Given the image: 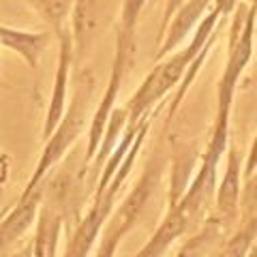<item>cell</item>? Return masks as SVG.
Here are the masks:
<instances>
[{
  "label": "cell",
  "mask_w": 257,
  "mask_h": 257,
  "mask_svg": "<svg viewBox=\"0 0 257 257\" xmlns=\"http://www.w3.org/2000/svg\"><path fill=\"white\" fill-rule=\"evenodd\" d=\"M221 22H225V20L210 7L208 13L202 18V22L193 30L191 43H187L182 50H176L170 56H165V60H157L155 69L146 75V79L138 86V90L133 92V96L124 105L126 126L138 124L140 120L148 118V116H157L159 103L178 86V82L184 75V69H187L189 62L197 56V52L204 47V43L212 37V32L216 30V26H219Z\"/></svg>",
  "instance_id": "6da1fadb"
},
{
  "label": "cell",
  "mask_w": 257,
  "mask_h": 257,
  "mask_svg": "<svg viewBox=\"0 0 257 257\" xmlns=\"http://www.w3.org/2000/svg\"><path fill=\"white\" fill-rule=\"evenodd\" d=\"M152 120H155V116L140 120L138 133H135V138L131 142V148H128L122 163L118 165V170L114 172V176H111V180L107 182V187L101 193H94V202L90 208H88V212L82 214L75 223H71L67 227L69 229L67 231V246H64L62 257H90L92 255V248L101 236V229L105 227V223L109 219L111 210H114L120 193H122L128 176H131L133 167H135V161H138L144 142H146V135H148Z\"/></svg>",
  "instance_id": "7a4b0ae2"
},
{
  "label": "cell",
  "mask_w": 257,
  "mask_h": 257,
  "mask_svg": "<svg viewBox=\"0 0 257 257\" xmlns=\"http://www.w3.org/2000/svg\"><path fill=\"white\" fill-rule=\"evenodd\" d=\"M92 92H94V77H92V73L84 71V73L79 75L75 94L71 96V101L67 103V109H64L60 122L56 124L54 131L43 140L41 157H39L35 172H32L28 184L24 187L22 195H28V193L35 191L39 184L43 182L47 172H50L54 165H58L60 161L73 150L75 142L86 133L88 122H90L88 116H90Z\"/></svg>",
  "instance_id": "3957f363"
},
{
  "label": "cell",
  "mask_w": 257,
  "mask_h": 257,
  "mask_svg": "<svg viewBox=\"0 0 257 257\" xmlns=\"http://www.w3.org/2000/svg\"><path fill=\"white\" fill-rule=\"evenodd\" d=\"M161 180H163V159L152 157L135 187L126 193L122 202L114 206L105 227L101 229V236L96 240L99 246H96L94 257H116L124 236L140 223Z\"/></svg>",
  "instance_id": "277c9868"
},
{
  "label": "cell",
  "mask_w": 257,
  "mask_h": 257,
  "mask_svg": "<svg viewBox=\"0 0 257 257\" xmlns=\"http://www.w3.org/2000/svg\"><path fill=\"white\" fill-rule=\"evenodd\" d=\"M255 5L246 7L240 5L234 9L229 32V56L225 62L221 79L216 84V116L214 118H229L234 107V96L238 90L240 77L253 60L255 54Z\"/></svg>",
  "instance_id": "5b68a950"
},
{
  "label": "cell",
  "mask_w": 257,
  "mask_h": 257,
  "mask_svg": "<svg viewBox=\"0 0 257 257\" xmlns=\"http://www.w3.org/2000/svg\"><path fill=\"white\" fill-rule=\"evenodd\" d=\"M116 0H73L69 18V35L73 41V56L84 60L94 41L114 22Z\"/></svg>",
  "instance_id": "8992f818"
},
{
  "label": "cell",
  "mask_w": 257,
  "mask_h": 257,
  "mask_svg": "<svg viewBox=\"0 0 257 257\" xmlns=\"http://www.w3.org/2000/svg\"><path fill=\"white\" fill-rule=\"evenodd\" d=\"M225 167L219 182L214 189V221L219 227L229 225L240 212V189H242V155L240 150L229 142L227 150H225Z\"/></svg>",
  "instance_id": "52a82bcc"
},
{
  "label": "cell",
  "mask_w": 257,
  "mask_h": 257,
  "mask_svg": "<svg viewBox=\"0 0 257 257\" xmlns=\"http://www.w3.org/2000/svg\"><path fill=\"white\" fill-rule=\"evenodd\" d=\"M56 39L60 41V52H58V64H56V73L52 82V92H50V103H47L45 120H43V131L41 140H45L50 135L56 124L60 122V118L67 109L69 103V84H71V71H73V41H71L69 28H64L62 32L56 35Z\"/></svg>",
  "instance_id": "ba28073f"
},
{
  "label": "cell",
  "mask_w": 257,
  "mask_h": 257,
  "mask_svg": "<svg viewBox=\"0 0 257 257\" xmlns=\"http://www.w3.org/2000/svg\"><path fill=\"white\" fill-rule=\"evenodd\" d=\"M41 197L43 189L39 184L28 195H20L18 202L0 216V253L9 251L18 242H22L28 231L35 227L39 208H41Z\"/></svg>",
  "instance_id": "9c48e42d"
},
{
  "label": "cell",
  "mask_w": 257,
  "mask_h": 257,
  "mask_svg": "<svg viewBox=\"0 0 257 257\" xmlns=\"http://www.w3.org/2000/svg\"><path fill=\"white\" fill-rule=\"evenodd\" d=\"M210 7H212V0H184L163 30V37H161L159 50H157V60H163L165 56H170L172 52L178 50L187 41V37L193 35V30L202 22V18L208 13Z\"/></svg>",
  "instance_id": "30bf717a"
},
{
  "label": "cell",
  "mask_w": 257,
  "mask_h": 257,
  "mask_svg": "<svg viewBox=\"0 0 257 257\" xmlns=\"http://www.w3.org/2000/svg\"><path fill=\"white\" fill-rule=\"evenodd\" d=\"M64 225H67V216L52 204L41 202L35 223V236L30 240L32 257H58V244Z\"/></svg>",
  "instance_id": "8fae6325"
},
{
  "label": "cell",
  "mask_w": 257,
  "mask_h": 257,
  "mask_svg": "<svg viewBox=\"0 0 257 257\" xmlns=\"http://www.w3.org/2000/svg\"><path fill=\"white\" fill-rule=\"evenodd\" d=\"M191 223L193 221L178 204H170L167 214L163 216V221L157 225V229L152 231L150 240L133 257H163L167 253V248L191 227Z\"/></svg>",
  "instance_id": "7c38bea8"
},
{
  "label": "cell",
  "mask_w": 257,
  "mask_h": 257,
  "mask_svg": "<svg viewBox=\"0 0 257 257\" xmlns=\"http://www.w3.org/2000/svg\"><path fill=\"white\" fill-rule=\"evenodd\" d=\"M52 37H54L52 30L30 32V30H18L0 24V47L15 52L30 69L39 67V60H41L43 52L50 47Z\"/></svg>",
  "instance_id": "4fadbf2b"
},
{
  "label": "cell",
  "mask_w": 257,
  "mask_h": 257,
  "mask_svg": "<svg viewBox=\"0 0 257 257\" xmlns=\"http://www.w3.org/2000/svg\"><path fill=\"white\" fill-rule=\"evenodd\" d=\"M223 24H225V22H221L219 26H216V30L212 32V37L204 43V47L197 52L195 58H193V60L189 62V67L184 69V75H182V79L178 82V88H176V94H174V99H172V103H170V107H167V118H165V120H167V124H170L172 120L176 118V114H178V109H180V105H182L184 96H187V92L191 90V86H193V82H195L197 73L202 71L204 62H206L208 54H210V50H212V45H214V41H216V35H219V30H221Z\"/></svg>",
  "instance_id": "5bb4252c"
},
{
  "label": "cell",
  "mask_w": 257,
  "mask_h": 257,
  "mask_svg": "<svg viewBox=\"0 0 257 257\" xmlns=\"http://www.w3.org/2000/svg\"><path fill=\"white\" fill-rule=\"evenodd\" d=\"M26 3L37 11L39 18L50 26L54 37L58 35V32H62L64 28H69L73 0H26Z\"/></svg>",
  "instance_id": "9a60e30c"
},
{
  "label": "cell",
  "mask_w": 257,
  "mask_h": 257,
  "mask_svg": "<svg viewBox=\"0 0 257 257\" xmlns=\"http://www.w3.org/2000/svg\"><path fill=\"white\" fill-rule=\"evenodd\" d=\"M253 246H255V212L251 210L248 214H244L238 231L223 246V255L225 257H246V253Z\"/></svg>",
  "instance_id": "2e32d148"
},
{
  "label": "cell",
  "mask_w": 257,
  "mask_h": 257,
  "mask_svg": "<svg viewBox=\"0 0 257 257\" xmlns=\"http://www.w3.org/2000/svg\"><path fill=\"white\" fill-rule=\"evenodd\" d=\"M146 3L148 0H124L118 11V26H116L118 37L133 39L135 41V30H138L140 15L144 11V7H146Z\"/></svg>",
  "instance_id": "e0dca14e"
},
{
  "label": "cell",
  "mask_w": 257,
  "mask_h": 257,
  "mask_svg": "<svg viewBox=\"0 0 257 257\" xmlns=\"http://www.w3.org/2000/svg\"><path fill=\"white\" fill-rule=\"evenodd\" d=\"M216 229H219V225H216L214 221H210V225H208L204 231H199V234H197V236H193L189 242H184V246H182L174 257H195L199 248L208 246V242H210V238L214 236V231H216Z\"/></svg>",
  "instance_id": "ac0fdd59"
},
{
  "label": "cell",
  "mask_w": 257,
  "mask_h": 257,
  "mask_svg": "<svg viewBox=\"0 0 257 257\" xmlns=\"http://www.w3.org/2000/svg\"><path fill=\"white\" fill-rule=\"evenodd\" d=\"M184 3V0H167L165 3V13H163V20H161V26H159V35H157V43L161 41V37H163V30L167 26V22H170L172 15L178 11V7Z\"/></svg>",
  "instance_id": "d6986e66"
},
{
  "label": "cell",
  "mask_w": 257,
  "mask_h": 257,
  "mask_svg": "<svg viewBox=\"0 0 257 257\" xmlns=\"http://www.w3.org/2000/svg\"><path fill=\"white\" fill-rule=\"evenodd\" d=\"M9 174H11V157L0 148V193L5 191L7 187V180H9Z\"/></svg>",
  "instance_id": "ffe728a7"
},
{
  "label": "cell",
  "mask_w": 257,
  "mask_h": 257,
  "mask_svg": "<svg viewBox=\"0 0 257 257\" xmlns=\"http://www.w3.org/2000/svg\"><path fill=\"white\" fill-rule=\"evenodd\" d=\"M238 7V0H212V9L221 15L223 20H227L231 13H234V9Z\"/></svg>",
  "instance_id": "44dd1931"
},
{
  "label": "cell",
  "mask_w": 257,
  "mask_h": 257,
  "mask_svg": "<svg viewBox=\"0 0 257 257\" xmlns=\"http://www.w3.org/2000/svg\"><path fill=\"white\" fill-rule=\"evenodd\" d=\"M11 257H32V251H30V242H26L24 246H20Z\"/></svg>",
  "instance_id": "7402d4cb"
},
{
  "label": "cell",
  "mask_w": 257,
  "mask_h": 257,
  "mask_svg": "<svg viewBox=\"0 0 257 257\" xmlns=\"http://www.w3.org/2000/svg\"><path fill=\"white\" fill-rule=\"evenodd\" d=\"M246 257H257V251H255V246H253V248H251V251H248V253H246Z\"/></svg>",
  "instance_id": "603a6c76"
},
{
  "label": "cell",
  "mask_w": 257,
  "mask_h": 257,
  "mask_svg": "<svg viewBox=\"0 0 257 257\" xmlns=\"http://www.w3.org/2000/svg\"><path fill=\"white\" fill-rule=\"evenodd\" d=\"M212 257H225V255H223V248H221V251L216 253V255H212Z\"/></svg>",
  "instance_id": "cb8c5ba5"
}]
</instances>
